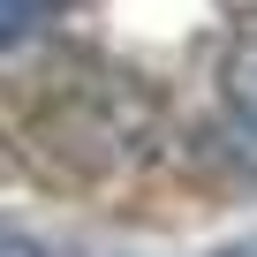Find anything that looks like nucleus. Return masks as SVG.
<instances>
[{
    "label": "nucleus",
    "mask_w": 257,
    "mask_h": 257,
    "mask_svg": "<svg viewBox=\"0 0 257 257\" xmlns=\"http://www.w3.org/2000/svg\"><path fill=\"white\" fill-rule=\"evenodd\" d=\"M61 8V0H0V53H8V46H23L46 16Z\"/></svg>",
    "instance_id": "obj_2"
},
{
    "label": "nucleus",
    "mask_w": 257,
    "mask_h": 257,
    "mask_svg": "<svg viewBox=\"0 0 257 257\" xmlns=\"http://www.w3.org/2000/svg\"><path fill=\"white\" fill-rule=\"evenodd\" d=\"M0 257H53L46 242H31L23 227H8V219H0Z\"/></svg>",
    "instance_id": "obj_3"
},
{
    "label": "nucleus",
    "mask_w": 257,
    "mask_h": 257,
    "mask_svg": "<svg viewBox=\"0 0 257 257\" xmlns=\"http://www.w3.org/2000/svg\"><path fill=\"white\" fill-rule=\"evenodd\" d=\"M219 91H227V106H234V121L257 137V16L227 38V61H219Z\"/></svg>",
    "instance_id": "obj_1"
}]
</instances>
